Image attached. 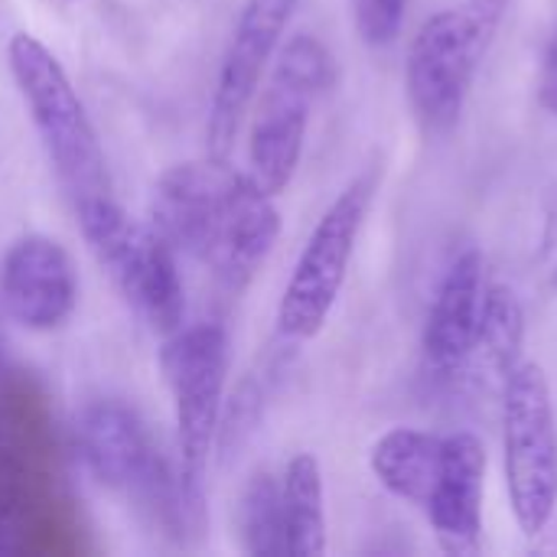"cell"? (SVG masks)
<instances>
[{
  "mask_svg": "<svg viewBox=\"0 0 557 557\" xmlns=\"http://www.w3.org/2000/svg\"><path fill=\"white\" fill-rule=\"evenodd\" d=\"M160 369L176 411L183 522L202 519L206 470L219 437L228 379V333L219 323L180 326L160 349Z\"/></svg>",
  "mask_w": 557,
  "mask_h": 557,
  "instance_id": "3957f363",
  "label": "cell"
},
{
  "mask_svg": "<svg viewBox=\"0 0 557 557\" xmlns=\"http://www.w3.org/2000/svg\"><path fill=\"white\" fill-rule=\"evenodd\" d=\"M330 82H333L330 49L313 33H294L274 59L248 137L251 180L264 193L281 196L290 186L304 157L313 101Z\"/></svg>",
  "mask_w": 557,
  "mask_h": 557,
  "instance_id": "277c9868",
  "label": "cell"
},
{
  "mask_svg": "<svg viewBox=\"0 0 557 557\" xmlns=\"http://www.w3.org/2000/svg\"><path fill=\"white\" fill-rule=\"evenodd\" d=\"M7 62L72 212L114 199L98 131L52 49L33 33H13Z\"/></svg>",
  "mask_w": 557,
  "mask_h": 557,
  "instance_id": "6da1fadb",
  "label": "cell"
},
{
  "mask_svg": "<svg viewBox=\"0 0 557 557\" xmlns=\"http://www.w3.org/2000/svg\"><path fill=\"white\" fill-rule=\"evenodd\" d=\"M444 437L421 428H392L369 450V470L385 493L395 499L428 509L441 476Z\"/></svg>",
  "mask_w": 557,
  "mask_h": 557,
  "instance_id": "9a60e30c",
  "label": "cell"
},
{
  "mask_svg": "<svg viewBox=\"0 0 557 557\" xmlns=\"http://www.w3.org/2000/svg\"><path fill=\"white\" fill-rule=\"evenodd\" d=\"M78 228L95 261L111 274L124 300L160 336L183 326L186 294L173 245L144 222H134L117 199L95 202L75 212Z\"/></svg>",
  "mask_w": 557,
  "mask_h": 557,
  "instance_id": "5b68a950",
  "label": "cell"
},
{
  "mask_svg": "<svg viewBox=\"0 0 557 557\" xmlns=\"http://www.w3.org/2000/svg\"><path fill=\"white\" fill-rule=\"evenodd\" d=\"M503 467L522 535H542L557 506V414L548 375L519 362L503 385Z\"/></svg>",
  "mask_w": 557,
  "mask_h": 557,
  "instance_id": "8992f818",
  "label": "cell"
},
{
  "mask_svg": "<svg viewBox=\"0 0 557 557\" xmlns=\"http://www.w3.org/2000/svg\"><path fill=\"white\" fill-rule=\"evenodd\" d=\"M277 238H281V212L274 206V196L264 193L251 180V173H238L206 264L212 268V274L225 290L242 294L255 281L268 255L274 251Z\"/></svg>",
  "mask_w": 557,
  "mask_h": 557,
  "instance_id": "5bb4252c",
  "label": "cell"
},
{
  "mask_svg": "<svg viewBox=\"0 0 557 557\" xmlns=\"http://www.w3.org/2000/svg\"><path fill=\"white\" fill-rule=\"evenodd\" d=\"M75 450L85 470L108 490L163 506L183 519L180 480H170L160 454L134 408L114 398L85 405L75 414Z\"/></svg>",
  "mask_w": 557,
  "mask_h": 557,
  "instance_id": "ba28073f",
  "label": "cell"
},
{
  "mask_svg": "<svg viewBox=\"0 0 557 557\" xmlns=\"http://www.w3.org/2000/svg\"><path fill=\"white\" fill-rule=\"evenodd\" d=\"M0 300L10 320L23 330H59L78 304V271L72 255L49 235L16 238L0 261Z\"/></svg>",
  "mask_w": 557,
  "mask_h": 557,
  "instance_id": "8fae6325",
  "label": "cell"
},
{
  "mask_svg": "<svg viewBox=\"0 0 557 557\" xmlns=\"http://www.w3.org/2000/svg\"><path fill=\"white\" fill-rule=\"evenodd\" d=\"M522 343H525V307L512 287L493 281L486 294L483 326L463 379L503 395L506 379L522 362Z\"/></svg>",
  "mask_w": 557,
  "mask_h": 557,
  "instance_id": "2e32d148",
  "label": "cell"
},
{
  "mask_svg": "<svg viewBox=\"0 0 557 557\" xmlns=\"http://www.w3.org/2000/svg\"><path fill=\"white\" fill-rule=\"evenodd\" d=\"M297 0H248L235 23L232 42L222 55L215 91L206 121V147L209 157L228 160L242 121L258 95V85L290 26Z\"/></svg>",
  "mask_w": 557,
  "mask_h": 557,
  "instance_id": "9c48e42d",
  "label": "cell"
},
{
  "mask_svg": "<svg viewBox=\"0 0 557 557\" xmlns=\"http://www.w3.org/2000/svg\"><path fill=\"white\" fill-rule=\"evenodd\" d=\"M509 0H457L431 13L408 49V98L428 131H450L496 42Z\"/></svg>",
  "mask_w": 557,
  "mask_h": 557,
  "instance_id": "7a4b0ae2",
  "label": "cell"
},
{
  "mask_svg": "<svg viewBox=\"0 0 557 557\" xmlns=\"http://www.w3.org/2000/svg\"><path fill=\"white\" fill-rule=\"evenodd\" d=\"M375 189H379V173L375 170L359 173L356 180L346 183V189L330 202V209L313 225L277 307L281 339L300 346V343L317 339L320 330L326 326L343 294L349 261H352L359 232L366 225L369 206L375 199Z\"/></svg>",
  "mask_w": 557,
  "mask_h": 557,
  "instance_id": "52a82bcc",
  "label": "cell"
},
{
  "mask_svg": "<svg viewBox=\"0 0 557 557\" xmlns=\"http://www.w3.org/2000/svg\"><path fill=\"white\" fill-rule=\"evenodd\" d=\"M238 170L228 160L206 157L170 166L150 196V225L173 245L199 261L209 258Z\"/></svg>",
  "mask_w": 557,
  "mask_h": 557,
  "instance_id": "30bf717a",
  "label": "cell"
},
{
  "mask_svg": "<svg viewBox=\"0 0 557 557\" xmlns=\"http://www.w3.org/2000/svg\"><path fill=\"white\" fill-rule=\"evenodd\" d=\"M242 552L258 557L287 555L284 542V506H281V480L274 473L258 470L242 496H238V512H235Z\"/></svg>",
  "mask_w": 557,
  "mask_h": 557,
  "instance_id": "ac0fdd59",
  "label": "cell"
},
{
  "mask_svg": "<svg viewBox=\"0 0 557 557\" xmlns=\"http://www.w3.org/2000/svg\"><path fill=\"white\" fill-rule=\"evenodd\" d=\"M539 101L557 121V29L545 46V59H542V72H539Z\"/></svg>",
  "mask_w": 557,
  "mask_h": 557,
  "instance_id": "ffe728a7",
  "label": "cell"
},
{
  "mask_svg": "<svg viewBox=\"0 0 557 557\" xmlns=\"http://www.w3.org/2000/svg\"><path fill=\"white\" fill-rule=\"evenodd\" d=\"M284 542L290 557H320L326 552V493L323 470L313 454H294L281 476Z\"/></svg>",
  "mask_w": 557,
  "mask_h": 557,
  "instance_id": "e0dca14e",
  "label": "cell"
},
{
  "mask_svg": "<svg viewBox=\"0 0 557 557\" xmlns=\"http://www.w3.org/2000/svg\"><path fill=\"white\" fill-rule=\"evenodd\" d=\"M408 0H352L356 29L366 46H392L401 33Z\"/></svg>",
  "mask_w": 557,
  "mask_h": 557,
  "instance_id": "d6986e66",
  "label": "cell"
},
{
  "mask_svg": "<svg viewBox=\"0 0 557 557\" xmlns=\"http://www.w3.org/2000/svg\"><path fill=\"white\" fill-rule=\"evenodd\" d=\"M539 268L548 281V287L557 290V206L552 209L545 232H542V248H539Z\"/></svg>",
  "mask_w": 557,
  "mask_h": 557,
  "instance_id": "44dd1931",
  "label": "cell"
},
{
  "mask_svg": "<svg viewBox=\"0 0 557 557\" xmlns=\"http://www.w3.org/2000/svg\"><path fill=\"white\" fill-rule=\"evenodd\" d=\"M490 284L486 258L476 248L457 255L437 284L424 326V362L437 379H463L483 326Z\"/></svg>",
  "mask_w": 557,
  "mask_h": 557,
  "instance_id": "7c38bea8",
  "label": "cell"
},
{
  "mask_svg": "<svg viewBox=\"0 0 557 557\" xmlns=\"http://www.w3.org/2000/svg\"><path fill=\"white\" fill-rule=\"evenodd\" d=\"M483 480H486L483 444L467 431L444 434L441 476L424 516L447 555H476L483 545Z\"/></svg>",
  "mask_w": 557,
  "mask_h": 557,
  "instance_id": "4fadbf2b",
  "label": "cell"
}]
</instances>
